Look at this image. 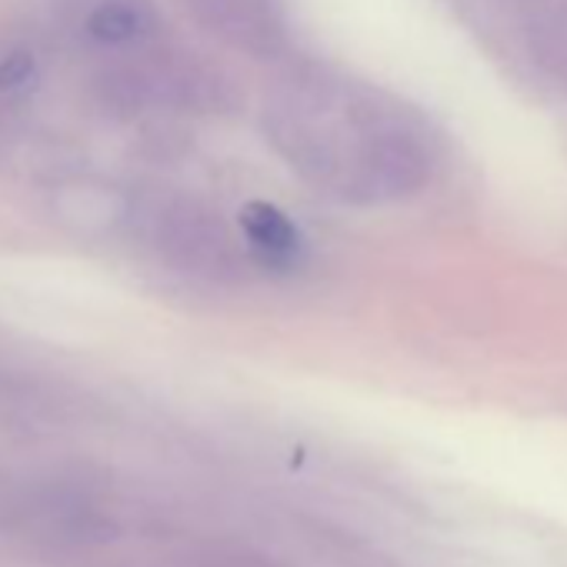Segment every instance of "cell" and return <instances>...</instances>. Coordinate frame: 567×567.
<instances>
[{
	"label": "cell",
	"mask_w": 567,
	"mask_h": 567,
	"mask_svg": "<svg viewBox=\"0 0 567 567\" xmlns=\"http://www.w3.org/2000/svg\"><path fill=\"white\" fill-rule=\"evenodd\" d=\"M260 124L274 154L301 181L348 204L408 197L431 174L427 144L408 117L315 61L277 71Z\"/></svg>",
	"instance_id": "6da1fadb"
},
{
	"label": "cell",
	"mask_w": 567,
	"mask_h": 567,
	"mask_svg": "<svg viewBox=\"0 0 567 567\" xmlns=\"http://www.w3.org/2000/svg\"><path fill=\"white\" fill-rule=\"evenodd\" d=\"M127 237L171 270L207 284H234L250 264L240 237L204 200L181 190H134Z\"/></svg>",
	"instance_id": "7a4b0ae2"
},
{
	"label": "cell",
	"mask_w": 567,
	"mask_h": 567,
	"mask_svg": "<svg viewBox=\"0 0 567 567\" xmlns=\"http://www.w3.org/2000/svg\"><path fill=\"white\" fill-rule=\"evenodd\" d=\"M97 87L121 111L214 114L230 101L227 84L194 54L157 41L131 58L101 61Z\"/></svg>",
	"instance_id": "3957f363"
},
{
	"label": "cell",
	"mask_w": 567,
	"mask_h": 567,
	"mask_svg": "<svg viewBox=\"0 0 567 567\" xmlns=\"http://www.w3.org/2000/svg\"><path fill=\"white\" fill-rule=\"evenodd\" d=\"M68 28L74 41L101 61L131 58L167 38L151 0H71Z\"/></svg>",
	"instance_id": "277c9868"
},
{
	"label": "cell",
	"mask_w": 567,
	"mask_h": 567,
	"mask_svg": "<svg viewBox=\"0 0 567 567\" xmlns=\"http://www.w3.org/2000/svg\"><path fill=\"white\" fill-rule=\"evenodd\" d=\"M134 190L104 177L78 174L51 190V217L81 240L127 237Z\"/></svg>",
	"instance_id": "5b68a950"
},
{
	"label": "cell",
	"mask_w": 567,
	"mask_h": 567,
	"mask_svg": "<svg viewBox=\"0 0 567 567\" xmlns=\"http://www.w3.org/2000/svg\"><path fill=\"white\" fill-rule=\"evenodd\" d=\"M194 18L224 44L274 61L288 51V11L284 0H184Z\"/></svg>",
	"instance_id": "8992f818"
},
{
	"label": "cell",
	"mask_w": 567,
	"mask_h": 567,
	"mask_svg": "<svg viewBox=\"0 0 567 567\" xmlns=\"http://www.w3.org/2000/svg\"><path fill=\"white\" fill-rule=\"evenodd\" d=\"M240 244L254 267L274 270V274H291L308 257V240L301 227L284 214L280 207L267 200H250L240 210Z\"/></svg>",
	"instance_id": "52a82bcc"
},
{
	"label": "cell",
	"mask_w": 567,
	"mask_h": 567,
	"mask_svg": "<svg viewBox=\"0 0 567 567\" xmlns=\"http://www.w3.org/2000/svg\"><path fill=\"white\" fill-rule=\"evenodd\" d=\"M44 84V58L24 34H0V111L24 107Z\"/></svg>",
	"instance_id": "ba28073f"
}]
</instances>
